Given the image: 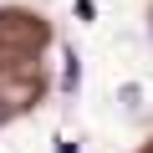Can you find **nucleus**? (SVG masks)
<instances>
[]
</instances>
